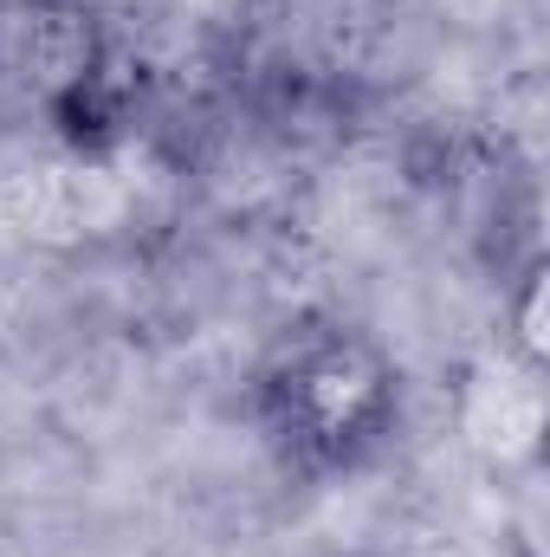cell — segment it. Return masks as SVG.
Here are the masks:
<instances>
[{
	"label": "cell",
	"mask_w": 550,
	"mask_h": 557,
	"mask_svg": "<svg viewBox=\"0 0 550 557\" xmlns=\"http://www.w3.org/2000/svg\"><path fill=\"white\" fill-rule=\"evenodd\" d=\"M545 434V370H525L518 357H492L473 376V409H466V441L492 467H532Z\"/></svg>",
	"instance_id": "3957f363"
},
{
	"label": "cell",
	"mask_w": 550,
	"mask_h": 557,
	"mask_svg": "<svg viewBox=\"0 0 550 557\" xmlns=\"http://www.w3.org/2000/svg\"><path fill=\"white\" fill-rule=\"evenodd\" d=\"M0 91L72 156H104L130 124L124 39L98 0H0Z\"/></svg>",
	"instance_id": "7a4b0ae2"
},
{
	"label": "cell",
	"mask_w": 550,
	"mask_h": 557,
	"mask_svg": "<svg viewBox=\"0 0 550 557\" xmlns=\"http://www.w3.org/2000/svg\"><path fill=\"white\" fill-rule=\"evenodd\" d=\"M409 416L402 357L350 318L285 324L247 376V421L278 473L304 486L376 467Z\"/></svg>",
	"instance_id": "6da1fadb"
}]
</instances>
